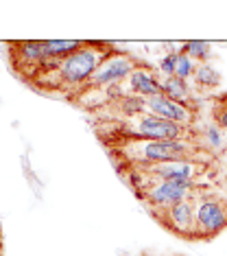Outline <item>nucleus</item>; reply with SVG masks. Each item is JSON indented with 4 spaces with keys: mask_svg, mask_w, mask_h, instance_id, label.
<instances>
[{
    "mask_svg": "<svg viewBox=\"0 0 227 256\" xmlns=\"http://www.w3.org/2000/svg\"><path fill=\"white\" fill-rule=\"evenodd\" d=\"M0 241H2V232H0Z\"/></svg>",
    "mask_w": 227,
    "mask_h": 256,
    "instance_id": "obj_20",
    "label": "nucleus"
},
{
    "mask_svg": "<svg viewBox=\"0 0 227 256\" xmlns=\"http://www.w3.org/2000/svg\"><path fill=\"white\" fill-rule=\"evenodd\" d=\"M214 123H217L223 132H227V108L219 106V103L214 106Z\"/></svg>",
    "mask_w": 227,
    "mask_h": 256,
    "instance_id": "obj_17",
    "label": "nucleus"
},
{
    "mask_svg": "<svg viewBox=\"0 0 227 256\" xmlns=\"http://www.w3.org/2000/svg\"><path fill=\"white\" fill-rule=\"evenodd\" d=\"M125 88H127V94L129 96L149 98V96L162 94V81L155 77V72L151 70V66L144 64L142 68L133 70L129 77L125 79Z\"/></svg>",
    "mask_w": 227,
    "mask_h": 256,
    "instance_id": "obj_9",
    "label": "nucleus"
},
{
    "mask_svg": "<svg viewBox=\"0 0 227 256\" xmlns=\"http://www.w3.org/2000/svg\"><path fill=\"white\" fill-rule=\"evenodd\" d=\"M195 70H197L195 60H190V57L186 55L184 50H179V55H177V66H175V77L188 81L192 74H195Z\"/></svg>",
    "mask_w": 227,
    "mask_h": 256,
    "instance_id": "obj_14",
    "label": "nucleus"
},
{
    "mask_svg": "<svg viewBox=\"0 0 227 256\" xmlns=\"http://www.w3.org/2000/svg\"><path fill=\"white\" fill-rule=\"evenodd\" d=\"M206 136H208V142L212 144L214 149H219V147H223V130H221V127L217 125V123H212L206 130Z\"/></svg>",
    "mask_w": 227,
    "mask_h": 256,
    "instance_id": "obj_16",
    "label": "nucleus"
},
{
    "mask_svg": "<svg viewBox=\"0 0 227 256\" xmlns=\"http://www.w3.org/2000/svg\"><path fill=\"white\" fill-rule=\"evenodd\" d=\"M9 62L15 74H20L24 81H31L42 64L48 60L46 46L39 40H20V42H9Z\"/></svg>",
    "mask_w": 227,
    "mask_h": 256,
    "instance_id": "obj_7",
    "label": "nucleus"
},
{
    "mask_svg": "<svg viewBox=\"0 0 227 256\" xmlns=\"http://www.w3.org/2000/svg\"><path fill=\"white\" fill-rule=\"evenodd\" d=\"M114 50L116 46L112 42L87 40L83 48L74 50L72 55L63 57V60H50L48 57L28 84L35 90L46 92V94H63L66 98H70L94 77L98 66Z\"/></svg>",
    "mask_w": 227,
    "mask_h": 256,
    "instance_id": "obj_1",
    "label": "nucleus"
},
{
    "mask_svg": "<svg viewBox=\"0 0 227 256\" xmlns=\"http://www.w3.org/2000/svg\"><path fill=\"white\" fill-rule=\"evenodd\" d=\"M109 158L118 166H142V164H160L173 160H190L208 164L210 154L203 144L195 142H177V140H127L116 144H105Z\"/></svg>",
    "mask_w": 227,
    "mask_h": 256,
    "instance_id": "obj_2",
    "label": "nucleus"
},
{
    "mask_svg": "<svg viewBox=\"0 0 227 256\" xmlns=\"http://www.w3.org/2000/svg\"><path fill=\"white\" fill-rule=\"evenodd\" d=\"M182 50L190 60L199 62V64H208V60L212 57V50H210V44L208 42H201V40H190V42H184L182 44Z\"/></svg>",
    "mask_w": 227,
    "mask_h": 256,
    "instance_id": "obj_13",
    "label": "nucleus"
},
{
    "mask_svg": "<svg viewBox=\"0 0 227 256\" xmlns=\"http://www.w3.org/2000/svg\"><path fill=\"white\" fill-rule=\"evenodd\" d=\"M144 112L160 116L164 120H171V123L184 125V127H192L197 123V106L195 103H177L171 101L164 94H157V96H149L144 98Z\"/></svg>",
    "mask_w": 227,
    "mask_h": 256,
    "instance_id": "obj_8",
    "label": "nucleus"
},
{
    "mask_svg": "<svg viewBox=\"0 0 227 256\" xmlns=\"http://www.w3.org/2000/svg\"><path fill=\"white\" fill-rule=\"evenodd\" d=\"M142 66H144V62H140L136 55L116 48L114 53L109 55L107 60L101 64V66H98V70L94 72V77L87 81V84L79 92H94V90H103V88H109V86L122 84V81L129 77L133 70H138V68H142ZM79 92H77V94H79Z\"/></svg>",
    "mask_w": 227,
    "mask_h": 256,
    "instance_id": "obj_4",
    "label": "nucleus"
},
{
    "mask_svg": "<svg viewBox=\"0 0 227 256\" xmlns=\"http://www.w3.org/2000/svg\"><path fill=\"white\" fill-rule=\"evenodd\" d=\"M0 256H2V241H0Z\"/></svg>",
    "mask_w": 227,
    "mask_h": 256,
    "instance_id": "obj_19",
    "label": "nucleus"
},
{
    "mask_svg": "<svg viewBox=\"0 0 227 256\" xmlns=\"http://www.w3.org/2000/svg\"><path fill=\"white\" fill-rule=\"evenodd\" d=\"M177 55H179V50H171L164 60L160 62V72L164 74V77H173L175 74V66H177Z\"/></svg>",
    "mask_w": 227,
    "mask_h": 256,
    "instance_id": "obj_15",
    "label": "nucleus"
},
{
    "mask_svg": "<svg viewBox=\"0 0 227 256\" xmlns=\"http://www.w3.org/2000/svg\"><path fill=\"white\" fill-rule=\"evenodd\" d=\"M87 40H44L46 53L50 60H63V57L72 55L74 50L83 48Z\"/></svg>",
    "mask_w": 227,
    "mask_h": 256,
    "instance_id": "obj_11",
    "label": "nucleus"
},
{
    "mask_svg": "<svg viewBox=\"0 0 227 256\" xmlns=\"http://www.w3.org/2000/svg\"><path fill=\"white\" fill-rule=\"evenodd\" d=\"M195 217L199 241H212L227 228V200L221 195H197Z\"/></svg>",
    "mask_w": 227,
    "mask_h": 256,
    "instance_id": "obj_6",
    "label": "nucleus"
},
{
    "mask_svg": "<svg viewBox=\"0 0 227 256\" xmlns=\"http://www.w3.org/2000/svg\"><path fill=\"white\" fill-rule=\"evenodd\" d=\"M217 103H219V106H223V108H227V92H225V94H221V96L217 98Z\"/></svg>",
    "mask_w": 227,
    "mask_h": 256,
    "instance_id": "obj_18",
    "label": "nucleus"
},
{
    "mask_svg": "<svg viewBox=\"0 0 227 256\" xmlns=\"http://www.w3.org/2000/svg\"><path fill=\"white\" fill-rule=\"evenodd\" d=\"M199 195V193H197ZM197 195L192 200H184L179 204H173L168 208H151V217L164 230L171 234L186 238V241H199L197 236V217H195V202Z\"/></svg>",
    "mask_w": 227,
    "mask_h": 256,
    "instance_id": "obj_5",
    "label": "nucleus"
},
{
    "mask_svg": "<svg viewBox=\"0 0 227 256\" xmlns=\"http://www.w3.org/2000/svg\"><path fill=\"white\" fill-rule=\"evenodd\" d=\"M192 79H195V84L199 90H214L221 86V74H219L217 68L210 66V64H199L195 74H192Z\"/></svg>",
    "mask_w": 227,
    "mask_h": 256,
    "instance_id": "obj_12",
    "label": "nucleus"
},
{
    "mask_svg": "<svg viewBox=\"0 0 227 256\" xmlns=\"http://www.w3.org/2000/svg\"><path fill=\"white\" fill-rule=\"evenodd\" d=\"M138 200L147 204V210L151 208H168L173 204H179L184 200H192L197 190V180H186V182H147L133 186Z\"/></svg>",
    "mask_w": 227,
    "mask_h": 256,
    "instance_id": "obj_3",
    "label": "nucleus"
},
{
    "mask_svg": "<svg viewBox=\"0 0 227 256\" xmlns=\"http://www.w3.org/2000/svg\"><path fill=\"white\" fill-rule=\"evenodd\" d=\"M162 94L168 96L171 101H177V103H195L192 101V90L188 86V81L179 79V77H164L162 79Z\"/></svg>",
    "mask_w": 227,
    "mask_h": 256,
    "instance_id": "obj_10",
    "label": "nucleus"
}]
</instances>
